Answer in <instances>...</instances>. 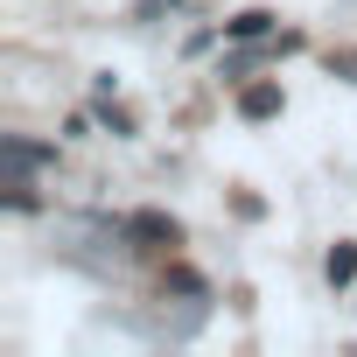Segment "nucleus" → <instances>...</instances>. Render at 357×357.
<instances>
[{
  "mask_svg": "<svg viewBox=\"0 0 357 357\" xmlns=\"http://www.w3.org/2000/svg\"><path fill=\"white\" fill-rule=\"evenodd\" d=\"M0 161H8L15 175H29V168H56V147H43V140H22V133H8V140H0Z\"/></svg>",
  "mask_w": 357,
  "mask_h": 357,
  "instance_id": "f257e3e1",
  "label": "nucleus"
},
{
  "mask_svg": "<svg viewBox=\"0 0 357 357\" xmlns=\"http://www.w3.org/2000/svg\"><path fill=\"white\" fill-rule=\"evenodd\" d=\"M329 70H343V77L357 84V56H329Z\"/></svg>",
  "mask_w": 357,
  "mask_h": 357,
  "instance_id": "0eeeda50",
  "label": "nucleus"
},
{
  "mask_svg": "<svg viewBox=\"0 0 357 357\" xmlns=\"http://www.w3.org/2000/svg\"><path fill=\"white\" fill-rule=\"evenodd\" d=\"M225 29H231L238 43H252V36H266V29H273V15H259V8H245V15H238V22H225Z\"/></svg>",
  "mask_w": 357,
  "mask_h": 357,
  "instance_id": "39448f33",
  "label": "nucleus"
},
{
  "mask_svg": "<svg viewBox=\"0 0 357 357\" xmlns=\"http://www.w3.org/2000/svg\"><path fill=\"white\" fill-rule=\"evenodd\" d=\"M280 105H287V98H280V84H252V91L238 98V112H245V119H273Z\"/></svg>",
  "mask_w": 357,
  "mask_h": 357,
  "instance_id": "7ed1b4c3",
  "label": "nucleus"
},
{
  "mask_svg": "<svg viewBox=\"0 0 357 357\" xmlns=\"http://www.w3.org/2000/svg\"><path fill=\"white\" fill-rule=\"evenodd\" d=\"M98 119H105V133H119V140H126V133H133V119H126V112H119V105H112V98H105V105H98Z\"/></svg>",
  "mask_w": 357,
  "mask_h": 357,
  "instance_id": "423d86ee",
  "label": "nucleus"
},
{
  "mask_svg": "<svg viewBox=\"0 0 357 357\" xmlns=\"http://www.w3.org/2000/svg\"><path fill=\"white\" fill-rule=\"evenodd\" d=\"M126 231H133V238H147V245H183V225H175V218H161V211L126 218Z\"/></svg>",
  "mask_w": 357,
  "mask_h": 357,
  "instance_id": "f03ea898",
  "label": "nucleus"
},
{
  "mask_svg": "<svg viewBox=\"0 0 357 357\" xmlns=\"http://www.w3.org/2000/svg\"><path fill=\"white\" fill-rule=\"evenodd\" d=\"M329 280H336V287L357 280V245H329Z\"/></svg>",
  "mask_w": 357,
  "mask_h": 357,
  "instance_id": "20e7f679",
  "label": "nucleus"
}]
</instances>
